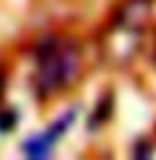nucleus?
<instances>
[{"mask_svg":"<svg viewBox=\"0 0 156 160\" xmlns=\"http://www.w3.org/2000/svg\"><path fill=\"white\" fill-rule=\"evenodd\" d=\"M14 126V114H3L0 119V130H9Z\"/></svg>","mask_w":156,"mask_h":160,"instance_id":"f257e3e1","label":"nucleus"}]
</instances>
